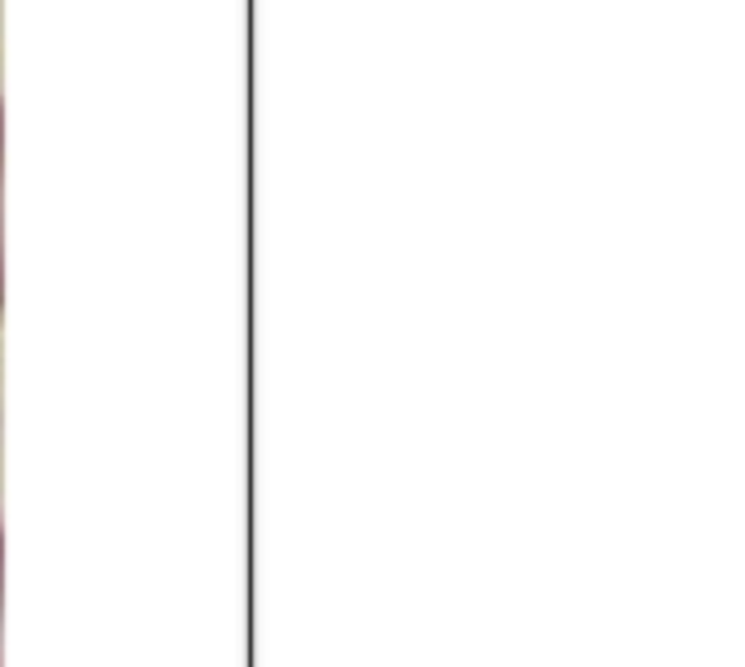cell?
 <instances>
[{
    "instance_id": "1",
    "label": "cell",
    "mask_w": 745,
    "mask_h": 667,
    "mask_svg": "<svg viewBox=\"0 0 745 667\" xmlns=\"http://www.w3.org/2000/svg\"><path fill=\"white\" fill-rule=\"evenodd\" d=\"M0 166H4V109H0ZM0 306H4V245H0Z\"/></svg>"
},
{
    "instance_id": "2",
    "label": "cell",
    "mask_w": 745,
    "mask_h": 667,
    "mask_svg": "<svg viewBox=\"0 0 745 667\" xmlns=\"http://www.w3.org/2000/svg\"><path fill=\"white\" fill-rule=\"evenodd\" d=\"M0 620H4V541H0ZM4 642V637H0Z\"/></svg>"
}]
</instances>
